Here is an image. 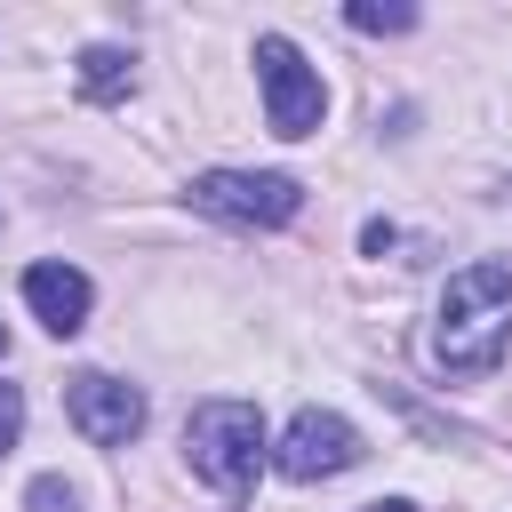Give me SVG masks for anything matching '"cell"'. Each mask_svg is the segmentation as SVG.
<instances>
[{"instance_id": "277c9868", "label": "cell", "mask_w": 512, "mask_h": 512, "mask_svg": "<svg viewBox=\"0 0 512 512\" xmlns=\"http://www.w3.org/2000/svg\"><path fill=\"white\" fill-rule=\"evenodd\" d=\"M256 80H264V120H272V136H312V128H320L328 88H320V72L296 56V40L264 32V40H256Z\"/></svg>"}, {"instance_id": "9c48e42d", "label": "cell", "mask_w": 512, "mask_h": 512, "mask_svg": "<svg viewBox=\"0 0 512 512\" xmlns=\"http://www.w3.org/2000/svg\"><path fill=\"white\" fill-rule=\"evenodd\" d=\"M344 24H352V32H408V24H416V8H376V0H352V8H344Z\"/></svg>"}, {"instance_id": "7c38bea8", "label": "cell", "mask_w": 512, "mask_h": 512, "mask_svg": "<svg viewBox=\"0 0 512 512\" xmlns=\"http://www.w3.org/2000/svg\"><path fill=\"white\" fill-rule=\"evenodd\" d=\"M368 512H416V504H400V496H392V504H368Z\"/></svg>"}, {"instance_id": "6da1fadb", "label": "cell", "mask_w": 512, "mask_h": 512, "mask_svg": "<svg viewBox=\"0 0 512 512\" xmlns=\"http://www.w3.org/2000/svg\"><path fill=\"white\" fill-rule=\"evenodd\" d=\"M504 344H512V264L504 256H480V264H464L440 288L432 368H448V376H496Z\"/></svg>"}, {"instance_id": "52a82bcc", "label": "cell", "mask_w": 512, "mask_h": 512, "mask_svg": "<svg viewBox=\"0 0 512 512\" xmlns=\"http://www.w3.org/2000/svg\"><path fill=\"white\" fill-rule=\"evenodd\" d=\"M24 304H32V320L48 328V336H80L88 328V304H96V288H88V272L80 264H32L24 272Z\"/></svg>"}, {"instance_id": "8fae6325", "label": "cell", "mask_w": 512, "mask_h": 512, "mask_svg": "<svg viewBox=\"0 0 512 512\" xmlns=\"http://www.w3.org/2000/svg\"><path fill=\"white\" fill-rule=\"evenodd\" d=\"M16 432H24V392H16V384H0V456L16 448Z\"/></svg>"}, {"instance_id": "5b68a950", "label": "cell", "mask_w": 512, "mask_h": 512, "mask_svg": "<svg viewBox=\"0 0 512 512\" xmlns=\"http://www.w3.org/2000/svg\"><path fill=\"white\" fill-rule=\"evenodd\" d=\"M64 416H72V432L88 448H128L144 432V392L120 384V376H104V368H80L64 384Z\"/></svg>"}, {"instance_id": "8992f818", "label": "cell", "mask_w": 512, "mask_h": 512, "mask_svg": "<svg viewBox=\"0 0 512 512\" xmlns=\"http://www.w3.org/2000/svg\"><path fill=\"white\" fill-rule=\"evenodd\" d=\"M272 464L288 480H328V472H352L360 464V432L336 416V408H296V424L280 432Z\"/></svg>"}, {"instance_id": "4fadbf2b", "label": "cell", "mask_w": 512, "mask_h": 512, "mask_svg": "<svg viewBox=\"0 0 512 512\" xmlns=\"http://www.w3.org/2000/svg\"><path fill=\"white\" fill-rule=\"evenodd\" d=\"M0 360H8V328H0Z\"/></svg>"}, {"instance_id": "3957f363", "label": "cell", "mask_w": 512, "mask_h": 512, "mask_svg": "<svg viewBox=\"0 0 512 512\" xmlns=\"http://www.w3.org/2000/svg\"><path fill=\"white\" fill-rule=\"evenodd\" d=\"M192 208L224 216V224H248V232H272L304 208V184L280 176V168H208V176H192Z\"/></svg>"}, {"instance_id": "ba28073f", "label": "cell", "mask_w": 512, "mask_h": 512, "mask_svg": "<svg viewBox=\"0 0 512 512\" xmlns=\"http://www.w3.org/2000/svg\"><path fill=\"white\" fill-rule=\"evenodd\" d=\"M80 88L88 96H120L128 88V48H88L80 56Z\"/></svg>"}, {"instance_id": "30bf717a", "label": "cell", "mask_w": 512, "mask_h": 512, "mask_svg": "<svg viewBox=\"0 0 512 512\" xmlns=\"http://www.w3.org/2000/svg\"><path fill=\"white\" fill-rule=\"evenodd\" d=\"M24 512H80V488H72V480H56V472H40V480H32V496H24Z\"/></svg>"}, {"instance_id": "7a4b0ae2", "label": "cell", "mask_w": 512, "mask_h": 512, "mask_svg": "<svg viewBox=\"0 0 512 512\" xmlns=\"http://www.w3.org/2000/svg\"><path fill=\"white\" fill-rule=\"evenodd\" d=\"M184 456L208 488H224L232 504L256 488V464H264V416L256 400H200L184 416Z\"/></svg>"}]
</instances>
